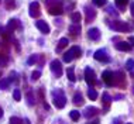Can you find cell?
I'll return each mask as SVG.
<instances>
[{
  "mask_svg": "<svg viewBox=\"0 0 134 124\" xmlns=\"http://www.w3.org/2000/svg\"><path fill=\"white\" fill-rule=\"evenodd\" d=\"M85 12H86V21H92L93 19L96 17V12H95V9H92L90 6H86L85 7Z\"/></svg>",
  "mask_w": 134,
  "mask_h": 124,
  "instance_id": "4fadbf2b",
  "label": "cell"
},
{
  "mask_svg": "<svg viewBox=\"0 0 134 124\" xmlns=\"http://www.w3.org/2000/svg\"><path fill=\"white\" fill-rule=\"evenodd\" d=\"M0 47H2V41H0Z\"/></svg>",
  "mask_w": 134,
  "mask_h": 124,
  "instance_id": "7bdbcfd3",
  "label": "cell"
},
{
  "mask_svg": "<svg viewBox=\"0 0 134 124\" xmlns=\"http://www.w3.org/2000/svg\"><path fill=\"white\" fill-rule=\"evenodd\" d=\"M17 23H19V21H17V20L12 19V20L9 21V24H7V28H6V30L9 31L10 34H12V32H13L14 30H16V27H17Z\"/></svg>",
  "mask_w": 134,
  "mask_h": 124,
  "instance_id": "ac0fdd59",
  "label": "cell"
},
{
  "mask_svg": "<svg viewBox=\"0 0 134 124\" xmlns=\"http://www.w3.org/2000/svg\"><path fill=\"white\" fill-rule=\"evenodd\" d=\"M38 58H40V55H31L30 58H28V61H27V64L28 65H34L35 62L38 61Z\"/></svg>",
  "mask_w": 134,
  "mask_h": 124,
  "instance_id": "4316f807",
  "label": "cell"
},
{
  "mask_svg": "<svg viewBox=\"0 0 134 124\" xmlns=\"http://www.w3.org/2000/svg\"><path fill=\"white\" fill-rule=\"evenodd\" d=\"M127 3H129V0H116V4L120 7V9H124Z\"/></svg>",
  "mask_w": 134,
  "mask_h": 124,
  "instance_id": "f546056e",
  "label": "cell"
},
{
  "mask_svg": "<svg viewBox=\"0 0 134 124\" xmlns=\"http://www.w3.org/2000/svg\"><path fill=\"white\" fill-rule=\"evenodd\" d=\"M88 34H89V38L92 40V41H99L100 40V31L97 30V28H90Z\"/></svg>",
  "mask_w": 134,
  "mask_h": 124,
  "instance_id": "5bb4252c",
  "label": "cell"
},
{
  "mask_svg": "<svg viewBox=\"0 0 134 124\" xmlns=\"http://www.w3.org/2000/svg\"><path fill=\"white\" fill-rule=\"evenodd\" d=\"M71 19H72V21H74L75 24H79V23H81V20H82V16H81V13H72L71 14Z\"/></svg>",
  "mask_w": 134,
  "mask_h": 124,
  "instance_id": "7402d4cb",
  "label": "cell"
},
{
  "mask_svg": "<svg viewBox=\"0 0 134 124\" xmlns=\"http://www.w3.org/2000/svg\"><path fill=\"white\" fill-rule=\"evenodd\" d=\"M102 79L107 86H113L114 85V72L111 71H104L102 74Z\"/></svg>",
  "mask_w": 134,
  "mask_h": 124,
  "instance_id": "5b68a950",
  "label": "cell"
},
{
  "mask_svg": "<svg viewBox=\"0 0 134 124\" xmlns=\"http://www.w3.org/2000/svg\"><path fill=\"white\" fill-rule=\"evenodd\" d=\"M10 124H23V120L19 117H12L10 119Z\"/></svg>",
  "mask_w": 134,
  "mask_h": 124,
  "instance_id": "1f68e13d",
  "label": "cell"
},
{
  "mask_svg": "<svg viewBox=\"0 0 134 124\" xmlns=\"http://www.w3.org/2000/svg\"><path fill=\"white\" fill-rule=\"evenodd\" d=\"M52 100L57 109H64L65 104H66V97H65L62 90H59V89L52 92Z\"/></svg>",
  "mask_w": 134,
  "mask_h": 124,
  "instance_id": "7a4b0ae2",
  "label": "cell"
},
{
  "mask_svg": "<svg viewBox=\"0 0 134 124\" xmlns=\"http://www.w3.org/2000/svg\"><path fill=\"white\" fill-rule=\"evenodd\" d=\"M68 42H69V41H68V38H61V40H59V42H58V45H59V47L57 48V52H58V51H61V48L66 47V45H68Z\"/></svg>",
  "mask_w": 134,
  "mask_h": 124,
  "instance_id": "cb8c5ba5",
  "label": "cell"
},
{
  "mask_svg": "<svg viewBox=\"0 0 134 124\" xmlns=\"http://www.w3.org/2000/svg\"><path fill=\"white\" fill-rule=\"evenodd\" d=\"M131 13H133V16H134V3H133V6H131Z\"/></svg>",
  "mask_w": 134,
  "mask_h": 124,
  "instance_id": "60d3db41",
  "label": "cell"
},
{
  "mask_svg": "<svg viewBox=\"0 0 134 124\" xmlns=\"http://www.w3.org/2000/svg\"><path fill=\"white\" fill-rule=\"evenodd\" d=\"M4 4H6V9L12 10V9H14V6H16V2H14V0H4Z\"/></svg>",
  "mask_w": 134,
  "mask_h": 124,
  "instance_id": "484cf974",
  "label": "cell"
},
{
  "mask_svg": "<svg viewBox=\"0 0 134 124\" xmlns=\"http://www.w3.org/2000/svg\"><path fill=\"white\" fill-rule=\"evenodd\" d=\"M49 66H51V71H52V74L55 75V76H58V78H59V76L62 75V64H61L58 59H54V61L51 62V65H49Z\"/></svg>",
  "mask_w": 134,
  "mask_h": 124,
  "instance_id": "8992f818",
  "label": "cell"
},
{
  "mask_svg": "<svg viewBox=\"0 0 134 124\" xmlns=\"http://www.w3.org/2000/svg\"><path fill=\"white\" fill-rule=\"evenodd\" d=\"M116 48H117L119 51H130L133 48V45H130L127 41H123V42H119L117 45H116Z\"/></svg>",
  "mask_w": 134,
  "mask_h": 124,
  "instance_id": "2e32d148",
  "label": "cell"
},
{
  "mask_svg": "<svg viewBox=\"0 0 134 124\" xmlns=\"http://www.w3.org/2000/svg\"><path fill=\"white\" fill-rule=\"evenodd\" d=\"M111 28H114L116 31H131V27L127 24V23H123V21H117V23H114L113 25H111Z\"/></svg>",
  "mask_w": 134,
  "mask_h": 124,
  "instance_id": "ba28073f",
  "label": "cell"
},
{
  "mask_svg": "<svg viewBox=\"0 0 134 124\" xmlns=\"http://www.w3.org/2000/svg\"><path fill=\"white\" fill-rule=\"evenodd\" d=\"M85 79H86V83H88L89 86H93L96 83V75H95V72L92 71V68L85 69Z\"/></svg>",
  "mask_w": 134,
  "mask_h": 124,
  "instance_id": "277c9868",
  "label": "cell"
},
{
  "mask_svg": "<svg viewBox=\"0 0 134 124\" xmlns=\"http://www.w3.org/2000/svg\"><path fill=\"white\" fill-rule=\"evenodd\" d=\"M35 27H37L38 30L42 32V34H48V32H49V27H48V24H47L45 21H42V20L37 21V23H35Z\"/></svg>",
  "mask_w": 134,
  "mask_h": 124,
  "instance_id": "7c38bea8",
  "label": "cell"
},
{
  "mask_svg": "<svg viewBox=\"0 0 134 124\" xmlns=\"http://www.w3.org/2000/svg\"><path fill=\"white\" fill-rule=\"evenodd\" d=\"M114 85H117L119 87H126L124 74L123 72H116L114 74Z\"/></svg>",
  "mask_w": 134,
  "mask_h": 124,
  "instance_id": "9c48e42d",
  "label": "cell"
},
{
  "mask_svg": "<svg viewBox=\"0 0 134 124\" xmlns=\"http://www.w3.org/2000/svg\"><path fill=\"white\" fill-rule=\"evenodd\" d=\"M9 86H10V79H2L0 81V89L2 90L9 89Z\"/></svg>",
  "mask_w": 134,
  "mask_h": 124,
  "instance_id": "603a6c76",
  "label": "cell"
},
{
  "mask_svg": "<svg viewBox=\"0 0 134 124\" xmlns=\"http://www.w3.org/2000/svg\"><path fill=\"white\" fill-rule=\"evenodd\" d=\"M113 124H120V120H116V121H114Z\"/></svg>",
  "mask_w": 134,
  "mask_h": 124,
  "instance_id": "b9f144b4",
  "label": "cell"
},
{
  "mask_svg": "<svg viewBox=\"0 0 134 124\" xmlns=\"http://www.w3.org/2000/svg\"><path fill=\"white\" fill-rule=\"evenodd\" d=\"M69 117H71L72 121H78V120L81 119V113L78 110H72V111H69Z\"/></svg>",
  "mask_w": 134,
  "mask_h": 124,
  "instance_id": "44dd1931",
  "label": "cell"
},
{
  "mask_svg": "<svg viewBox=\"0 0 134 124\" xmlns=\"http://www.w3.org/2000/svg\"><path fill=\"white\" fill-rule=\"evenodd\" d=\"M30 16L32 19H35V17L40 16V4L38 2H32L30 4Z\"/></svg>",
  "mask_w": 134,
  "mask_h": 124,
  "instance_id": "30bf717a",
  "label": "cell"
},
{
  "mask_svg": "<svg viewBox=\"0 0 134 124\" xmlns=\"http://www.w3.org/2000/svg\"><path fill=\"white\" fill-rule=\"evenodd\" d=\"M47 7H48V13L52 14V16H57V14H62V2L61 0H45Z\"/></svg>",
  "mask_w": 134,
  "mask_h": 124,
  "instance_id": "6da1fadb",
  "label": "cell"
},
{
  "mask_svg": "<svg viewBox=\"0 0 134 124\" xmlns=\"http://www.w3.org/2000/svg\"><path fill=\"white\" fill-rule=\"evenodd\" d=\"M97 113H99V109L97 107H86L85 109V111H83V116H85L86 119H90V117H93V116H96Z\"/></svg>",
  "mask_w": 134,
  "mask_h": 124,
  "instance_id": "8fae6325",
  "label": "cell"
},
{
  "mask_svg": "<svg viewBox=\"0 0 134 124\" xmlns=\"http://www.w3.org/2000/svg\"><path fill=\"white\" fill-rule=\"evenodd\" d=\"M81 55H82V49H81V47L74 45L69 51H68V52H65V54H64V61H65V62H71L72 59H75V58H79Z\"/></svg>",
  "mask_w": 134,
  "mask_h": 124,
  "instance_id": "3957f363",
  "label": "cell"
},
{
  "mask_svg": "<svg viewBox=\"0 0 134 124\" xmlns=\"http://www.w3.org/2000/svg\"><path fill=\"white\" fill-rule=\"evenodd\" d=\"M126 69H127V71H133L134 69V59H129L126 62Z\"/></svg>",
  "mask_w": 134,
  "mask_h": 124,
  "instance_id": "f1b7e54d",
  "label": "cell"
},
{
  "mask_svg": "<svg viewBox=\"0 0 134 124\" xmlns=\"http://www.w3.org/2000/svg\"><path fill=\"white\" fill-rule=\"evenodd\" d=\"M27 99H28V104H30V106H32V104H34L35 99L32 97V93H31V92H28V93H27Z\"/></svg>",
  "mask_w": 134,
  "mask_h": 124,
  "instance_id": "836d02e7",
  "label": "cell"
},
{
  "mask_svg": "<svg viewBox=\"0 0 134 124\" xmlns=\"http://www.w3.org/2000/svg\"><path fill=\"white\" fill-rule=\"evenodd\" d=\"M7 64V57L4 54H0V65H6Z\"/></svg>",
  "mask_w": 134,
  "mask_h": 124,
  "instance_id": "e575fe53",
  "label": "cell"
},
{
  "mask_svg": "<svg viewBox=\"0 0 134 124\" xmlns=\"http://www.w3.org/2000/svg\"><path fill=\"white\" fill-rule=\"evenodd\" d=\"M72 100H74V104H76V106H82L83 104V96L79 92L75 93V96H74V99H72Z\"/></svg>",
  "mask_w": 134,
  "mask_h": 124,
  "instance_id": "d6986e66",
  "label": "cell"
},
{
  "mask_svg": "<svg viewBox=\"0 0 134 124\" xmlns=\"http://www.w3.org/2000/svg\"><path fill=\"white\" fill-rule=\"evenodd\" d=\"M0 75H2V72H0Z\"/></svg>",
  "mask_w": 134,
  "mask_h": 124,
  "instance_id": "ee69618b",
  "label": "cell"
},
{
  "mask_svg": "<svg viewBox=\"0 0 134 124\" xmlns=\"http://www.w3.org/2000/svg\"><path fill=\"white\" fill-rule=\"evenodd\" d=\"M88 96H89V99L96 100V99H97V92H96L95 89H92V87H90V89L88 90Z\"/></svg>",
  "mask_w": 134,
  "mask_h": 124,
  "instance_id": "d4e9b609",
  "label": "cell"
},
{
  "mask_svg": "<svg viewBox=\"0 0 134 124\" xmlns=\"http://www.w3.org/2000/svg\"><path fill=\"white\" fill-rule=\"evenodd\" d=\"M127 124H130V123H127Z\"/></svg>",
  "mask_w": 134,
  "mask_h": 124,
  "instance_id": "f6af8a7d",
  "label": "cell"
},
{
  "mask_svg": "<svg viewBox=\"0 0 134 124\" xmlns=\"http://www.w3.org/2000/svg\"><path fill=\"white\" fill-rule=\"evenodd\" d=\"M93 4L97 6V7H103L106 4V0H93Z\"/></svg>",
  "mask_w": 134,
  "mask_h": 124,
  "instance_id": "d6a6232c",
  "label": "cell"
},
{
  "mask_svg": "<svg viewBox=\"0 0 134 124\" xmlns=\"http://www.w3.org/2000/svg\"><path fill=\"white\" fill-rule=\"evenodd\" d=\"M117 99H124V96L123 94H117V96H114V100H117Z\"/></svg>",
  "mask_w": 134,
  "mask_h": 124,
  "instance_id": "d590c367",
  "label": "cell"
},
{
  "mask_svg": "<svg viewBox=\"0 0 134 124\" xmlns=\"http://www.w3.org/2000/svg\"><path fill=\"white\" fill-rule=\"evenodd\" d=\"M129 41H130V42H131L133 45H134V37H130V38H129Z\"/></svg>",
  "mask_w": 134,
  "mask_h": 124,
  "instance_id": "74e56055",
  "label": "cell"
},
{
  "mask_svg": "<svg viewBox=\"0 0 134 124\" xmlns=\"http://www.w3.org/2000/svg\"><path fill=\"white\" fill-rule=\"evenodd\" d=\"M23 123H24V124H31V123H30V120H28V119H24V121H23Z\"/></svg>",
  "mask_w": 134,
  "mask_h": 124,
  "instance_id": "8d00e7d4",
  "label": "cell"
},
{
  "mask_svg": "<svg viewBox=\"0 0 134 124\" xmlns=\"http://www.w3.org/2000/svg\"><path fill=\"white\" fill-rule=\"evenodd\" d=\"M88 124H99V120H95V121H92V123H88Z\"/></svg>",
  "mask_w": 134,
  "mask_h": 124,
  "instance_id": "f35d334b",
  "label": "cell"
},
{
  "mask_svg": "<svg viewBox=\"0 0 134 124\" xmlns=\"http://www.w3.org/2000/svg\"><path fill=\"white\" fill-rule=\"evenodd\" d=\"M93 57H95L96 61H100V62H109V61H110V58H109L107 52L104 49H97Z\"/></svg>",
  "mask_w": 134,
  "mask_h": 124,
  "instance_id": "52a82bcc",
  "label": "cell"
},
{
  "mask_svg": "<svg viewBox=\"0 0 134 124\" xmlns=\"http://www.w3.org/2000/svg\"><path fill=\"white\" fill-rule=\"evenodd\" d=\"M66 75H68V79H69L71 82H75V81H76V76H75V69H74V68H68Z\"/></svg>",
  "mask_w": 134,
  "mask_h": 124,
  "instance_id": "ffe728a7",
  "label": "cell"
},
{
  "mask_svg": "<svg viewBox=\"0 0 134 124\" xmlns=\"http://www.w3.org/2000/svg\"><path fill=\"white\" fill-rule=\"evenodd\" d=\"M102 100H103V103H104V110H107L109 107H110V103H111V97H110V94L104 92L103 93V96H102Z\"/></svg>",
  "mask_w": 134,
  "mask_h": 124,
  "instance_id": "e0dca14e",
  "label": "cell"
},
{
  "mask_svg": "<svg viewBox=\"0 0 134 124\" xmlns=\"http://www.w3.org/2000/svg\"><path fill=\"white\" fill-rule=\"evenodd\" d=\"M68 30H69V32L72 35H74V37H76L78 34H81V24H72V25H69V28H68Z\"/></svg>",
  "mask_w": 134,
  "mask_h": 124,
  "instance_id": "9a60e30c",
  "label": "cell"
},
{
  "mask_svg": "<svg viewBox=\"0 0 134 124\" xmlns=\"http://www.w3.org/2000/svg\"><path fill=\"white\" fill-rule=\"evenodd\" d=\"M2 117H3V109L0 107V119H2Z\"/></svg>",
  "mask_w": 134,
  "mask_h": 124,
  "instance_id": "ab89813d",
  "label": "cell"
},
{
  "mask_svg": "<svg viewBox=\"0 0 134 124\" xmlns=\"http://www.w3.org/2000/svg\"><path fill=\"white\" fill-rule=\"evenodd\" d=\"M40 76H41V71H34L31 74V79L32 81H37V79H40Z\"/></svg>",
  "mask_w": 134,
  "mask_h": 124,
  "instance_id": "4dcf8cb0",
  "label": "cell"
},
{
  "mask_svg": "<svg viewBox=\"0 0 134 124\" xmlns=\"http://www.w3.org/2000/svg\"><path fill=\"white\" fill-rule=\"evenodd\" d=\"M13 97H14V100H16V102H20L21 100V92H20L19 89H16L13 92Z\"/></svg>",
  "mask_w": 134,
  "mask_h": 124,
  "instance_id": "83f0119b",
  "label": "cell"
}]
</instances>
